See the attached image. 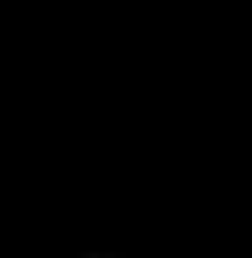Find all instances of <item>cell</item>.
<instances>
[]
</instances>
